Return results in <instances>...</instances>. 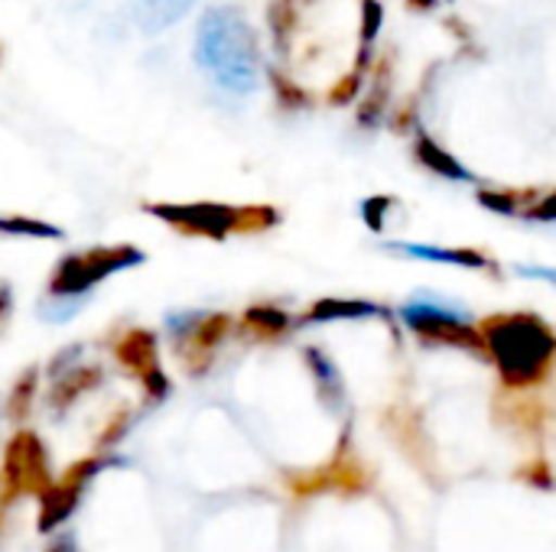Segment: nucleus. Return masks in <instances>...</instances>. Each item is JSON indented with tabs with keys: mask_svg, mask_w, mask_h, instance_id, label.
Segmentation results:
<instances>
[{
	"mask_svg": "<svg viewBox=\"0 0 556 552\" xmlns=\"http://www.w3.org/2000/svg\"><path fill=\"white\" fill-rule=\"evenodd\" d=\"M489 361L498 368L502 384L531 390L551 377L556 364V335L547 322L528 312L492 316L479 325Z\"/></svg>",
	"mask_w": 556,
	"mask_h": 552,
	"instance_id": "2",
	"label": "nucleus"
},
{
	"mask_svg": "<svg viewBox=\"0 0 556 552\" xmlns=\"http://www.w3.org/2000/svg\"><path fill=\"white\" fill-rule=\"evenodd\" d=\"M414 7H433V0H410Z\"/></svg>",
	"mask_w": 556,
	"mask_h": 552,
	"instance_id": "29",
	"label": "nucleus"
},
{
	"mask_svg": "<svg viewBox=\"0 0 556 552\" xmlns=\"http://www.w3.org/2000/svg\"><path fill=\"white\" fill-rule=\"evenodd\" d=\"M7 498H20V495H36L42 498L52 488V475H49V455L46 446L36 433H16L7 449H3V468H0Z\"/></svg>",
	"mask_w": 556,
	"mask_h": 552,
	"instance_id": "7",
	"label": "nucleus"
},
{
	"mask_svg": "<svg viewBox=\"0 0 556 552\" xmlns=\"http://www.w3.org/2000/svg\"><path fill=\"white\" fill-rule=\"evenodd\" d=\"M0 234L29 238V241H62L65 238V231L59 224H49V221L29 218V215H0Z\"/></svg>",
	"mask_w": 556,
	"mask_h": 552,
	"instance_id": "16",
	"label": "nucleus"
},
{
	"mask_svg": "<svg viewBox=\"0 0 556 552\" xmlns=\"http://www.w3.org/2000/svg\"><path fill=\"white\" fill-rule=\"evenodd\" d=\"M104 384V371L98 364H75L72 371H65L62 377L52 381V390H49V407L55 413H65L78 397H85L88 390L101 387Z\"/></svg>",
	"mask_w": 556,
	"mask_h": 552,
	"instance_id": "11",
	"label": "nucleus"
},
{
	"mask_svg": "<svg viewBox=\"0 0 556 552\" xmlns=\"http://www.w3.org/2000/svg\"><path fill=\"white\" fill-rule=\"evenodd\" d=\"M192 3L195 0H134V23L140 33L153 36L182 20L192 10Z\"/></svg>",
	"mask_w": 556,
	"mask_h": 552,
	"instance_id": "12",
	"label": "nucleus"
},
{
	"mask_svg": "<svg viewBox=\"0 0 556 552\" xmlns=\"http://www.w3.org/2000/svg\"><path fill=\"white\" fill-rule=\"evenodd\" d=\"M525 218H528V221H544V224L556 221V192L554 195H547L544 202L531 205V208L525 211Z\"/></svg>",
	"mask_w": 556,
	"mask_h": 552,
	"instance_id": "23",
	"label": "nucleus"
},
{
	"mask_svg": "<svg viewBox=\"0 0 556 552\" xmlns=\"http://www.w3.org/2000/svg\"><path fill=\"white\" fill-rule=\"evenodd\" d=\"M114 358L124 371H130L140 384L150 403H160L169 397V377L160 368V345L150 329H127L114 342Z\"/></svg>",
	"mask_w": 556,
	"mask_h": 552,
	"instance_id": "8",
	"label": "nucleus"
},
{
	"mask_svg": "<svg viewBox=\"0 0 556 552\" xmlns=\"http://www.w3.org/2000/svg\"><path fill=\"white\" fill-rule=\"evenodd\" d=\"M521 478H528V482H531V485H538V488H554V475L547 472V465H544V462H538L534 468L528 465V472H525Z\"/></svg>",
	"mask_w": 556,
	"mask_h": 552,
	"instance_id": "26",
	"label": "nucleus"
},
{
	"mask_svg": "<svg viewBox=\"0 0 556 552\" xmlns=\"http://www.w3.org/2000/svg\"><path fill=\"white\" fill-rule=\"evenodd\" d=\"M49 552H72V543H68V540H62V543H55Z\"/></svg>",
	"mask_w": 556,
	"mask_h": 552,
	"instance_id": "28",
	"label": "nucleus"
},
{
	"mask_svg": "<svg viewBox=\"0 0 556 552\" xmlns=\"http://www.w3.org/2000/svg\"><path fill=\"white\" fill-rule=\"evenodd\" d=\"M143 211L186 238H208V241H225L228 234H261L280 221V215L270 205L235 208L222 202H186V205L147 202Z\"/></svg>",
	"mask_w": 556,
	"mask_h": 552,
	"instance_id": "3",
	"label": "nucleus"
},
{
	"mask_svg": "<svg viewBox=\"0 0 556 552\" xmlns=\"http://www.w3.org/2000/svg\"><path fill=\"white\" fill-rule=\"evenodd\" d=\"M401 322L420 335L427 345H453L463 351H472L479 358H489L485 342L479 325L472 322V312L459 303H453L450 296L420 290L414 293L404 306H401Z\"/></svg>",
	"mask_w": 556,
	"mask_h": 552,
	"instance_id": "4",
	"label": "nucleus"
},
{
	"mask_svg": "<svg viewBox=\"0 0 556 552\" xmlns=\"http://www.w3.org/2000/svg\"><path fill=\"white\" fill-rule=\"evenodd\" d=\"M417 156H420V163L427 166V169H433L437 176H443V179H453V182H476V176L469 172V169H463L446 150H440L430 137H420L417 140Z\"/></svg>",
	"mask_w": 556,
	"mask_h": 552,
	"instance_id": "15",
	"label": "nucleus"
},
{
	"mask_svg": "<svg viewBox=\"0 0 556 552\" xmlns=\"http://www.w3.org/2000/svg\"><path fill=\"white\" fill-rule=\"evenodd\" d=\"M36 387H39V368L29 364V368L16 377V384H13V390H10V397H7V416H10L13 423H20V420L29 416L33 400H36Z\"/></svg>",
	"mask_w": 556,
	"mask_h": 552,
	"instance_id": "18",
	"label": "nucleus"
},
{
	"mask_svg": "<svg viewBox=\"0 0 556 552\" xmlns=\"http://www.w3.org/2000/svg\"><path fill=\"white\" fill-rule=\"evenodd\" d=\"M368 316L388 319V309H381V306H375V303H339V299H326V303H316L303 319H296V325L332 322V319H368Z\"/></svg>",
	"mask_w": 556,
	"mask_h": 552,
	"instance_id": "14",
	"label": "nucleus"
},
{
	"mask_svg": "<svg viewBox=\"0 0 556 552\" xmlns=\"http://www.w3.org/2000/svg\"><path fill=\"white\" fill-rule=\"evenodd\" d=\"M104 465H108L104 459H81V462H75L72 468H65V475H62L59 482H52V488L39 498V501H42V511H39V530H42V534L55 530L62 521L72 517V511H75V504H78L85 485H88Z\"/></svg>",
	"mask_w": 556,
	"mask_h": 552,
	"instance_id": "9",
	"label": "nucleus"
},
{
	"mask_svg": "<svg viewBox=\"0 0 556 552\" xmlns=\"http://www.w3.org/2000/svg\"><path fill=\"white\" fill-rule=\"evenodd\" d=\"M290 325L293 319L277 306H251L244 312V329L257 338H280Z\"/></svg>",
	"mask_w": 556,
	"mask_h": 552,
	"instance_id": "17",
	"label": "nucleus"
},
{
	"mask_svg": "<svg viewBox=\"0 0 556 552\" xmlns=\"http://www.w3.org/2000/svg\"><path fill=\"white\" fill-rule=\"evenodd\" d=\"M515 273H518V277H525V280H544V283L556 286V267H534V264H518V267H515Z\"/></svg>",
	"mask_w": 556,
	"mask_h": 552,
	"instance_id": "25",
	"label": "nucleus"
},
{
	"mask_svg": "<svg viewBox=\"0 0 556 552\" xmlns=\"http://www.w3.org/2000/svg\"><path fill=\"white\" fill-rule=\"evenodd\" d=\"M88 299H91V296H52V293H46V296L36 303V316H39V322L59 325V322H68L72 316H78V312L85 309Z\"/></svg>",
	"mask_w": 556,
	"mask_h": 552,
	"instance_id": "19",
	"label": "nucleus"
},
{
	"mask_svg": "<svg viewBox=\"0 0 556 552\" xmlns=\"http://www.w3.org/2000/svg\"><path fill=\"white\" fill-rule=\"evenodd\" d=\"M81 351H85L81 345H65V348H62V351H59V355H55V358L49 361V377L55 381V377H62L65 371H72V368L78 364Z\"/></svg>",
	"mask_w": 556,
	"mask_h": 552,
	"instance_id": "20",
	"label": "nucleus"
},
{
	"mask_svg": "<svg viewBox=\"0 0 556 552\" xmlns=\"http://www.w3.org/2000/svg\"><path fill=\"white\" fill-rule=\"evenodd\" d=\"M303 355H306V368L313 371V377H316V387H319L323 400H326L332 410H339V407H342V400H345V394H342V374L336 371V364L326 358V351H323V348H306Z\"/></svg>",
	"mask_w": 556,
	"mask_h": 552,
	"instance_id": "13",
	"label": "nucleus"
},
{
	"mask_svg": "<svg viewBox=\"0 0 556 552\" xmlns=\"http://www.w3.org/2000/svg\"><path fill=\"white\" fill-rule=\"evenodd\" d=\"M127 426H130V410H117V413H114V420L108 423V429L98 436V446H101V449L114 446V442L127 433Z\"/></svg>",
	"mask_w": 556,
	"mask_h": 552,
	"instance_id": "21",
	"label": "nucleus"
},
{
	"mask_svg": "<svg viewBox=\"0 0 556 552\" xmlns=\"http://www.w3.org/2000/svg\"><path fill=\"white\" fill-rule=\"evenodd\" d=\"M166 332L176 345V355L182 358L189 374H205L212 368V358L218 345L231 332V316L225 312H169L166 316Z\"/></svg>",
	"mask_w": 556,
	"mask_h": 552,
	"instance_id": "6",
	"label": "nucleus"
},
{
	"mask_svg": "<svg viewBox=\"0 0 556 552\" xmlns=\"http://www.w3.org/2000/svg\"><path fill=\"white\" fill-rule=\"evenodd\" d=\"M10 319H13V286L10 280H0V335L7 332Z\"/></svg>",
	"mask_w": 556,
	"mask_h": 552,
	"instance_id": "24",
	"label": "nucleus"
},
{
	"mask_svg": "<svg viewBox=\"0 0 556 552\" xmlns=\"http://www.w3.org/2000/svg\"><path fill=\"white\" fill-rule=\"evenodd\" d=\"M147 264V254L134 244H104V247H88L59 257L46 293L52 296H91L98 283H104L114 273L134 270Z\"/></svg>",
	"mask_w": 556,
	"mask_h": 552,
	"instance_id": "5",
	"label": "nucleus"
},
{
	"mask_svg": "<svg viewBox=\"0 0 556 552\" xmlns=\"http://www.w3.org/2000/svg\"><path fill=\"white\" fill-rule=\"evenodd\" d=\"M391 254L427 260V264H450V267H466V270H489V257L479 251H450V247H433V244H407V241H388L384 244Z\"/></svg>",
	"mask_w": 556,
	"mask_h": 552,
	"instance_id": "10",
	"label": "nucleus"
},
{
	"mask_svg": "<svg viewBox=\"0 0 556 552\" xmlns=\"http://www.w3.org/2000/svg\"><path fill=\"white\" fill-rule=\"evenodd\" d=\"M391 205H394L391 198H368V202L362 205V208H365V221H368L371 231H384V215H388L384 208H391Z\"/></svg>",
	"mask_w": 556,
	"mask_h": 552,
	"instance_id": "22",
	"label": "nucleus"
},
{
	"mask_svg": "<svg viewBox=\"0 0 556 552\" xmlns=\"http://www.w3.org/2000/svg\"><path fill=\"white\" fill-rule=\"evenodd\" d=\"M195 65L228 94H254L261 85L257 33L238 7H208L195 29Z\"/></svg>",
	"mask_w": 556,
	"mask_h": 552,
	"instance_id": "1",
	"label": "nucleus"
},
{
	"mask_svg": "<svg viewBox=\"0 0 556 552\" xmlns=\"http://www.w3.org/2000/svg\"><path fill=\"white\" fill-rule=\"evenodd\" d=\"M7 488H3V478H0V527H3V508H7Z\"/></svg>",
	"mask_w": 556,
	"mask_h": 552,
	"instance_id": "27",
	"label": "nucleus"
}]
</instances>
